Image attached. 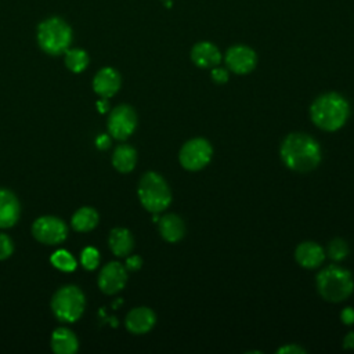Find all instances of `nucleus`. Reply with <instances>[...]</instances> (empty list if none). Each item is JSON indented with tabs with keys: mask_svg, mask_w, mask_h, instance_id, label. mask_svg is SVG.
Wrapping results in <instances>:
<instances>
[{
	"mask_svg": "<svg viewBox=\"0 0 354 354\" xmlns=\"http://www.w3.org/2000/svg\"><path fill=\"white\" fill-rule=\"evenodd\" d=\"M277 353H295V354H300V353H306V350L297 344H288V346H283L281 348H278Z\"/></svg>",
	"mask_w": 354,
	"mask_h": 354,
	"instance_id": "obj_31",
	"label": "nucleus"
},
{
	"mask_svg": "<svg viewBox=\"0 0 354 354\" xmlns=\"http://www.w3.org/2000/svg\"><path fill=\"white\" fill-rule=\"evenodd\" d=\"M32 235L36 241L46 245H58L68 236L65 221L55 216H41L32 225Z\"/></svg>",
	"mask_w": 354,
	"mask_h": 354,
	"instance_id": "obj_9",
	"label": "nucleus"
},
{
	"mask_svg": "<svg viewBox=\"0 0 354 354\" xmlns=\"http://www.w3.org/2000/svg\"><path fill=\"white\" fill-rule=\"evenodd\" d=\"M109 249L118 257H127L134 248V238L127 228L116 227L109 232Z\"/></svg>",
	"mask_w": 354,
	"mask_h": 354,
	"instance_id": "obj_18",
	"label": "nucleus"
},
{
	"mask_svg": "<svg viewBox=\"0 0 354 354\" xmlns=\"http://www.w3.org/2000/svg\"><path fill=\"white\" fill-rule=\"evenodd\" d=\"M224 61L231 72L236 75H246L256 68L257 55L253 48L243 44H235L227 50Z\"/></svg>",
	"mask_w": 354,
	"mask_h": 354,
	"instance_id": "obj_10",
	"label": "nucleus"
},
{
	"mask_svg": "<svg viewBox=\"0 0 354 354\" xmlns=\"http://www.w3.org/2000/svg\"><path fill=\"white\" fill-rule=\"evenodd\" d=\"M350 106L337 93H325L314 100L310 108L313 123L325 131L339 130L347 120Z\"/></svg>",
	"mask_w": 354,
	"mask_h": 354,
	"instance_id": "obj_2",
	"label": "nucleus"
},
{
	"mask_svg": "<svg viewBox=\"0 0 354 354\" xmlns=\"http://www.w3.org/2000/svg\"><path fill=\"white\" fill-rule=\"evenodd\" d=\"M283 165L297 173L314 170L321 162V148L318 142L306 133L288 134L279 149Z\"/></svg>",
	"mask_w": 354,
	"mask_h": 354,
	"instance_id": "obj_1",
	"label": "nucleus"
},
{
	"mask_svg": "<svg viewBox=\"0 0 354 354\" xmlns=\"http://www.w3.org/2000/svg\"><path fill=\"white\" fill-rule=\"evenodd\" d=\"M343 347L344 348H354V332H350L344 336Z\"/></svg>",
	"mask_w": 354,
	"mask_h": 354,
	"instance_id": "obj_32",
	"label": "nucleus"
},
{
	"mask_svg": "<svg viewBox=\"0 0 354 354\" xmlns=\"http://www.w3.org/2000/svg\"><path fill=\"white\" fill-rule=\"evenodd\" d=\"M95 147L98 149H108L111 147V138L108 134H101L95 140Z\"/></svg>",
	"mask_w": 354,
	"mask_h": 354,
	"instance_id": "obj_30",
	"label": "nucleus"
},
{
	"mask_svg": "<svg viewBox=\"0 0 354 354\" xmlns=\"http://www.w3.org/2000/svg\"><path fill=\"white\" fill-rule=\"evenodd\" d=\"M86 307V297L76 285L61 286L51 299V310L61 322L77 321Z\"/></svg>",
	"mask_w": 354,
	"mask_h": 354,
	"instance_id": "obj_6",
	"label": "nucleus"
},
{
	"mask_svg": "<svg viewBox=\"0 0 354 354\" xmlns=\"http://www.w3.org/2000/svg\"><path fill=\"white\" fill-rule=\"evenodd\" d=\"M158 225H159L160 236L170 243L178 242L185 235V224L183 218L177 214L167 213L162 216L158 220Z\"/></svg>",
	"mask_w": 354,
	"mask_h": 354,
	"instance_id": "obj_17",
	"label": "nucleus"
},
{
	"mask_svg": "<svg viewBox=\"0 0 354 354\" xmlns=\"http://www.w3.org/2000/svg\"><path fill=\"white\" fill-rule=\"evenodd\" d=\"M340 319L344 325H353L354 324V308L353 307H346L340 313Z\"/></svg>",
	"mask_w": 354,
	"mask_h": 354,
	"instance_id": "obj_29",
	"label": "nucleus"
},
{
	"mask_svg": "<svg viewBox=\"0 0 354 354\" xmlns=\"http://www.w3.org/2000/svg\"><path fill=\"white\" fill-rule=\"evenodd\" d=\"M191 59L199 68H214L221 62L220 50L210 41H199L191 48Z\"/></svg>",
	"mask_w": 354,
	"mask_h": 354,
	"instance_id": "obj_16",
	"label": "nucleus"
},
{
	"mask_svg": "<svg viewBox=\"0 0 354 354\" xmlns=\"http://www.w3.org/2000/svg\"><path fill=\"white\" fill-rule=\"evenodd\" d=\"M80 264L83 266L84 270L93 271L98 267L100 264V253L93 246H87L82 250L80 253Z\"/></svg>",
	"mask_w": 354,
	"mask_h": 354,
	"instance_id": "obj_25",
	"label": "nucleus"
},
{
	"mask_svg": "<svg viewBox=\"0 0 354 354\" xmlns=\"http://www.w3.org/2000/svg\"><path fill=\"white\" fill-rule=\"evenodd\" d=\"M50 261L51 264L59 270V271H64V272H72L75 271L77 263H76V259L65 249H58L55 250L51 257H50Z\"/></svg>",
	"mask_w": 354,
	"mask_h": 354,
	"instance_id": "obj_23",
	"label": "nucleus"
},
{
	"mask_svg": "<svg viewBox=\"0 0 354 354\" xmlns=\"http://www.w3.org/2000/svg\"><path fill=\"white\" fill-rule=\"evenodd\" d=\"M318 293L330 303H340L346 300L354 290V281L343 267L328 266L322 268L315 278Z\"/></svg>",
	"mask_w": 354,
	"mask_h": 354,
	"instance_id": "obj_3",
	"label": "nucleus"
},
{
	"mask_svg": "<svg viewBox=\"0 0 354 354\" xmlns=\"http://www.w3.org/2000/svg\"><path fill=\"white\" fill-rule=\"evenodd\" d=\"M98 221H100L98 212L94 207L83 206L73 213L71 224L75 231L88 232L97 227Z\"/></svg>",
	"mask_w": 354,
	"mask_h": 354,
	"instance_id": "obj_21",
	"label": "nucleus"
},
{
	"mask_svg": "<svg viewBox=\"0 0 354 354\" xmlns=\"http://www.w3.org/2000/svg\"><path fill=\"white\" fill-rule=\"evenodd\" d=\"M97 106H98V111H100V112H102V113H104V112H106V111H108V108H109L106 98L100 100V101L97 102Z\"/></svg>",
	"mask_w": 354,
	"mask_h": 354,
	"instance_id": "obj_33",
	"label": "nucleus"
},
{
	"mask_svg": "<svg viewBox=\"0 0 354 354\" xmlns=\"http://www.w3.org/2000/svg\"><path fill=\"white\" fill-rule=\"evenodd\" d=\"M348 254V246L347 242L342 238H335L330 241V243L328 245V256L335 260V261H340L343 259H346Z\"/></svg>",
	"mask_w": 354,
	"mask_h": 354,
	"instance_id": "obj_24",
	"label": "nucleus"
},
{
	"mask_svg": "<svg viewBox=\"0 0 354 354\" xmlns=\"http://www.w3.org/2000/svg\"><path fill=\"white\" fill-rule=\"evenodd\" d=\"M138 199L151 213H160L171 202V192L165 178L155 173L147 171L138 183Z\"/></svg>",
	"mask_w": 354,
	"mask_h": 354,
	"instance_id": "obj_5",
	"label": "nucleus"
},
{
	"mask_svg": "<svg viewBox=\"0 0 354 354\" xmlns=\"http://www.w3.org/2000/svg\"><path fill=\"white\" fill-rule=\"evenodd\" d=\"M213 148L210 142L202 137L188 140L180 149V165L189 171H198L203 169L212 159Z\"/></svg>",
	"mask_w": 354,
	"mask_h": 354,
	"instance_id": "obj_7",
	"label": "nucleus"
},
{
	"mask_svg": "<svg viewBox=\"0 0 354 354\" xmlns=\"http://www.w3.org/2000/svg\"><path fill=\"white\" fill-rule=\"evenodd\" d=\"M120 84H122L120 73L111 66H105L100 69L93 79V88L101 98L113 97L119 91Z\"/></svg>",
	"mask_w": 354,
	"mask_h": 354,
	"instance_id": "obj_12",
	"label": "nucleus"
},
{
	"mask_svg": "<svg viewBox=\"0 0 354 354\" xmlns=\"http://www.w3.org/2000/svg\"><path fill=\"white\" fill-rule=\"evenodd\" d=\"M127 282V270L119 261L105 264L98 275V286L105 295H115L120 292Z\"/></svg>",
	"mask_w": 354,
	"mask_h": 354,
	"instance_id": "obj_11",
	"label": "nucleus"
},
{
	"mask_svg": "<svg viewBox=\"0 0 354 354\" xmlns=\"http://www.w3.org/2000/svg\"><path fill=\"white\" fill-rule=\"evenodd\" d=\"M210 75H212V80L217 84H223L228 80V71L224 68H218V65L212 68Z\"/></svg>",
	"mask_w": 354,
	"mask_h": 354,
	"instance_id": "obj_27",
	"label": "nucleus"
},
{
	"mask_svg": "<svg viewBox=\"0 0 354 354\" xmlns=\"http://www.w3.org/2000/svg\"><path fill=\"white\" fill-rule=\"evenodd\" d=\"M295 259L303 268L313 270L324 263L325 250L315 242H301L295 250Z\"/></svg>",
	"mask_w": 354,
	"mask_h": 354,
	"instance_id": "obj_15",
	"label": "nucleus"
},
{
	"mask_svg": "<svg viewBox=\"0 0 354 354\" xmlns=\"http://www.w3.org/2000/svg\"><path fill=\"white\" fill-rule=\"evenodd\" d=\"M156 322V315L149 307H136L129 311L124 325L129 332L134 335H144L149 332Z\"/></svg>",
	"mask_w": 354,
	"mask_h": 354,
	"instance_id": "obj_14",
	"label": "nucleus"
},
{
	"mask_svg": "<svg viewBox=\"0 0 354 354\" xmlns=\"http://www.w3.org/2000/svg\"><path fill=\"white\" fill-rule=\"evenodd\" d=\"M162 1H163V0H162Z\"/></svg>",
	"mask_w": 354,
	"mask_h": 354,
	"instance_id": "obj_34",
	"label": "nucleus"
},
{
	"mask_svg": "<svg viewBox=\"0 0 354 354\" xmlns=\"http://www.w3.org/2000/svg\"><path fill=\"white\" fill-rule=\"evenodd\" d=\"M88 54L82 48H68L65 51V65L73 73L83 72L88 65Z\"/></svg>",
	"mask_w": 354,
	"mask_h": 354,
	"instance_id": "obj_22",
	"label": "nucleus"
},
{
	"mask_svg": "<svg viewBox=\"0 0 354 354\" xmlns=\"http://www.w3.org/2000/svg\"><path fill=\"white\" fill-rule=\"evenodd\" d=\"M51 350L57 354H73L79 348L77 336L68 328H57L51 335Z\"/></svg>",
	"mask_w": 354,
	"mask_h": 354,
	"instance_id": "obj_19",
	"label": "nucleus"
},
{
	"mask_svg": "<svg viewBox=\"0 0 354 354\" xmlns=\"http://www.w3.org/2000/svg\"><path fill=\"white\" fill-rule=\"evenodd\" d=\"M137 127V113L133 106L120 104L115 106L108 116V133L119 141L129 138Z\"/></svg>",
	"mask_w": 354,
	"mask_h": 354,
	"instance_id": "obj_8",
	"label": "nucleus"
},
{
	"mask_svg": "<svg viewBox=\"0 0 354 354\" xmlns=\"http://www.w3.org/2000/svg\"><path fill=\"white\" fill-rule=\"evenodd\" d=\"M141 264H142V260L140 256H127L126 259V270L129 271H137L141 268Z\"/></svg>",
	"mask_w": 354,
	"mask_h": 354,
	"instance_id": "obj_28",
	"label": "nucleus"
},
{
	"mask_svg": "<svg viewBox=\"0 0 354 354\" xmlns=\"http://www.w3.org/2000/svg\"><path fill=\"white\" fill-rule=\"evenodd\" d=\"M19 216L21 203L17 195L7 188H0V228H10L15 225Z\"/></svg>",
	"mask_w": 354,
	"mask_h": 354,
	"instance_id": "obj_13",
	"label": "nucleus"
},
{
	"mask_svg": "<svg viewBox=\"0 0 354 354\" xmlns=\"http://www.w3.org/2000/svg\"><path fill=\"white\" fill-rule=\"evenodd\" d=\"M137 163V151L129 144H120L112 153V165L120 173H130Z\"/></svg>",
	"mask_w": 354,
	"mask_h": 354,
	"instance_id": "obj_20",
	"label": "nucleus"
},
{
	"mask_svg": "<svg viewBox=\"0 0 354 354\" xmlns=\"http://www.w3.org/2000/svg\"><path fill=\"white\" fill-rule=\"evenodd\" d=\"M14 252V243L12 239L4 234L0 232V260H6L8 259Z\"/></svg>",
	"mask_w": 354,
	"mask_h": 354,
	"instance_id": "obj_26",
	"label": "nucleus"
},
{
	"mask_svg": "<svg viewBox=\"0 0 354 354\" xmlns=\"http://www.w3.org/2000/svg\"><path fill=\"white\" fill-rule=\"evenodd\" d=\"M36 36L39 47L50 55L65 54L72 43L71 26L58 17H51L40 22Z\"/></svg>",
	"mask_w": 354,
	"mask_h": 354,
	"instance_id": "obj_4",
	"label": "nucleus"
}]
</instances>
